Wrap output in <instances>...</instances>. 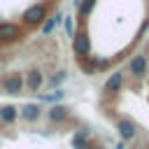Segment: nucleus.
Here are the masks:
<instances>
[{"instance_id":"f257e3e1","label":"nucleus","mask_w":149,"mask_h":149,"mask_svg":"<svg viewBox=\"0 0 149 149\" xmlns=\"http://www.w3.org/2000/svg\"><path fill=\"white\" fill-rule=\"evenodd\" d=\"M72 51H74V56H88V51H91V40H88V35L84 33V30H79L77 35H72Z\"/></svg>"},{"instance_id":"f03ea898","label":"nucleus","mask_w":149,"mask_h":149,"mask_svg":"<svg viewBox=\"0 0 149 149\" xmlns=\"http://www.w3.org/2000/svg\"><path fill=\"white\" fill-rule=\"evenodd\" d=\"M44 7L42 5H33V7H28L26 12H23V21L28 23V26H37V23H42L44 21Z\"/></svg>"},{"instance_id":"7ed1b4c3","label":"nucleus","mask_w":149,"mask_h":149,"mask_svg":"<svg viewBox=\"0 0 149 149\" xmlns=\"http://www.w3.org/2000/svg\"><path fill=\"white\" fill-rule=\"evenodd\" d=\"M2 86H5V91H7L9 95H19L21 88H23V77H21L19 72H14V74H9V77L2 81Z\"/></svg>"},{"instance_id":"20e7f679","label":"nucleus","mask_w":149,"mask_h":149,"mask_svg":"<svg viewBox=\"0 0 149 149\" xmlns=\"http://www.w3.org/2000/svg\"><path fill=\"white\" fill-rule=\"evenodd\" d=\"M128 72L135 74V77H144V72H147V58H144L142 54L133 56V58L128 61Z\"/></svg>"},{"instance_id":"39448f33","label":"nucleus","mask_w":149,"mask_h":149,"mask_svg":"<svg viewBox=\"0 0 149 149\" xmlns=\"http://www.w3.org/2000/svg\"><path fill=\"white\" fill-rule=\"evenodd\" d=\"M21 37V28L14 23H0V40L2 42H14Z\"/></svg>"},{"instance_id":"423d86ee","label":"nucleus","mask_w":149,"mask_h":149,"mask_svg":"<svg viewBox=\"0 0 149 149\" xmlns=\"http://www.w3.org/2000/svg\"><path fill=\"white\" fill-rule=\"evenodd\" d=\"M121 86H123V72H112L107 77V81H105L107 93H116V91H121Z\"/></svg>"},{"instance_id":"0eeeda50","label":"nucleus","mask_w":149,"mask_h":149,"mask_svg":"<svg viewBox=\"0 0 149 149\" xmlns=\"http://www.w3.org/2000/svg\"><path fill=\"white\" fill-rule=\"evenodd\" d=\"M19 114H21L26 121H37V116H40V105L28 102V105H23V107L19 109Z\"/></svg>"},{"instance_id":"6e6552de","label":"nucleus","mask_w":149,"mask_h":149,"mask_svg":"<svg viewBox=\"0 0 149 149\" xmlns=\"http://www.w3.org/2000/svg\"><path fill=\"white\" fill-rule=\"evenodd\" d=\"M68 114H70V109H68L65 105H54V107L49 109V119H51L54 123H58V121H65V119H68Z\"/></svg>"},{"instance_id":"1a4fd4ad","label":"nucleus","mask_w":149,"mask_h":149,"mask_svg":"<svg viewBox=\"0 0 149 149\" xmlns=\"http://www.w3.org/2000/svg\"><path fill=\"white\" fill-rule=\"evenodd\" d=\"M119 133H121L123 140L135 137V123H133L130 119H121V121H119Z\"/></svg>"},{"instance_id":"9d476101","label":"nucleus","mask_w":149,"mask_h":149,"mask_svg":"<svg viewBox=\"0 0 149 149\" xmlns=\"http://www.w3.org/2000/svg\"><path fill=\"white\" fill-rule=\"evenodd\" d=\"M42 81H44V79H42V72H40V70H30L28 77H26V84H28L30 91H37V88L42 86Z\"/></svg>"},{"instance_id":"9b49d317","label":"nucleus","mask_w":149,"mask_h":149,"mask_svg":"<svg viewBox=\"0 0 149 149\" xmlns=\"http://www.w3.org/2000/svg\"><path fill=\"white\" fill-rule=\"evenodd\" d=\"M16 116H19V109H16V107H12V105H2V107H0V121L12 123Z\"/></svg>"},{"instance_id":"f8f14e48","label":"nucleus","mask_w":149,"mask_h":149,"mask_svg":"<svg viewBox=\"0 0 149 149\" xmlns=\"http://www.w3.org/2000/svg\"><path fill=\"white\" fill-rule=\"evenodd\" d=\"M61 21H63V14H61V12H56V14H54V16H51L44 26H42V33H44V35H49V33L54 30V26H58Z\"/></svg>"},{"instance_id":"ddd939ff","label":"nucleus","mask_w":149,"mask_h":149,"mask_svg":"<svg viewBox=\"0 0 149 149\" xmlns=\"http://www.w3.org/2000/svg\"><path fill=\"white\" fill-rule=\"evenodd\" d=\"M93 2H95V0H84V2L79 5V14H81V16H88L91 9H93Z\"/></svg>"},{"instance_id":"4468645a","label":"nucleus","mask_w":149,"mask_h":149,"mask_svg":"<svg viewBox=\"0 0 149 149\" xmlns=\"http://www.w3.org/2000/svg\"><path fill=\"white\" fill-rule=\"evenodd\" d=\"M63 79H65V72H56V74H54V77L49 79V86H58V84H61Z\"/></svg>"},{"instance_id":"2eb2a0df","label":"nucleus","mask_w":149,"mask_h":149,"mask_svg":"<svg viewBox=\"0 0 149 149\" xmlns=\"http://www.w3.org/2000/svg\"><path fill=\"white\" fill-rule=\"evenodd\" d=\"M63 95H65V93H63V91H56V93H51V95H44V98H42V100H49V102H51V100H61V98H63Z\"/></svg>"},{"instance_id":"dca6fc26","label":"nucleus","mask_w":149,"mask_h":149,"mask_svg":"<svg viewBox=\"0 0 149 149\" xmlns=\"http://www.w3.org/2000/svg\"><path fill=\"white\" fill-rule=\"evenodd\" d=\"M65 30H68V35H72V23H70V19H65Z\"/></svg>"},{"instance_id":"f3484780","label":"nucleus","mask_w":149,"mask_h":149,"mask_svg":"<svg viewBox=\"0 0 149 149\" xmlns=\"http://www.w3.org/2000/svg\"><path fill=\"white\" fill-rule=\"evenodd\" d=\"M0 65H2V58H0Z\"/></svg>"}]
</instances>
